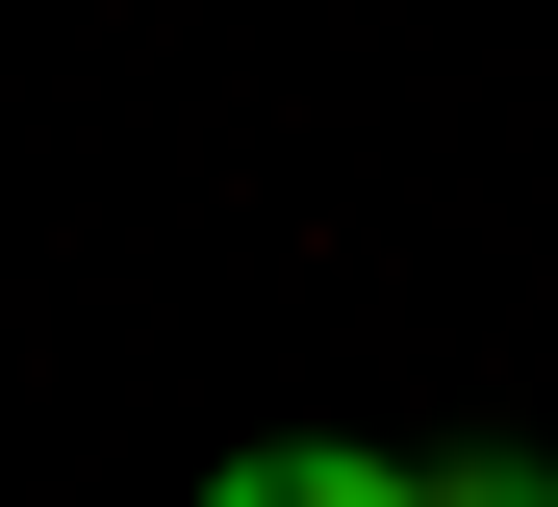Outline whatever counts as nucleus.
<instances>
[{
	"instance_id": "nucleus-1",
	"label": "nucleus",
	"mask_w": 558,
	"mask_h": 507,
	"mask_svg": "<svg viewBox=\"0 0 558 507\" xmlns=\"http://www.w3.org/2000/svg\"><path fill=\"white\" fill-rule=\"evenodd\" d=\"M204 507H432V482H407V457H355V432H279V457H229Z\"/></svg>"
},
{
	"instance_id": "nucleus-2",
	"label": "nucleus",
	"mask_w": 558,
	"mask_h": 507,
	"mask_svg": "<svg viewBox=\"0 0 558 507\" xmlns=\"http://www.w3.org/2000/svg\"><path fill=\"white\" fill-rule=\"evenodd\" d=\"M432 507H558V457H432Z\"/></svg>"
}]
</instances>
